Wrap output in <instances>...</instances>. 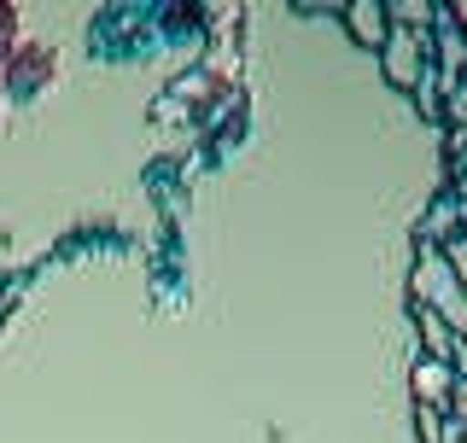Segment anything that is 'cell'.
I'll use <instances>...</instances> for the list:
<instances>
[{"instance_id":"obj_9","label":"cell","mask_w":467,"mask_h":443,"mask_svg":"<svg viewBox=\"0 0 467 443\" xmlns=\"http://www.w3.org/2000/svg\"><path fill=\"white\" fill-rule=\"evenodd\" d=\"M456 367H462V374H467V345H456Z\"/></svg>"},{"instance_id":"obj_7","label":"cell","mask_w":467,"mask_h":443,"mask_svg":"<svg viewBox=\"0 0 467 443\" xmlns=\"http://www.w3.org/2000/svg\"><path fill=\"white\" fill-rule=\"evenodd\" d=\"M12 47H18V12H12L6 0H0V58H6Z\"/></svg>"},{"instance_id":"obj_6","label":"cell","mask_w":467,"mask_h":443,"mask_svg":"<svg viewBox=\"0 0 467 443\" xmlns=\"http://www.w3.org/2000/svg\"><path fill=\"white\" fill-rule=\"evenodd\" d=\"M444 269H450V280H456V286L467 292V233H462V240H450V245H444Z\"/></svg>"},{"instance_id":"obj_4","label":"cell","mask_w":467,"mask_h":443,"mask_svg":"<svg viewBox=\"0 0 467 443\" xmlns=\"http://www.w3.org/2000/svg\"><path fill=\"white\" fill-rule=\"evenodd\" d=\"M420 333H427V350H432V362H450V356H456V333H450V327L432 315L427 304H420Z\"/></svg>"},{"instance_id":"obj_5","label":"cell","mask_w":467,"mask_h":443,"mask_svg":"<svg viewBox=\"0 0 467 443\" xmlns=\"http://www.w3.org/2000/svg\"><path fill=\"white\" fill-rule=\"evenodd\" d=\"M350 29H357V41L379 47L386 41V6H350Z\"/></svg>"},{"instance_id":"obj_8","label":"cell","mask_w":467,"mask_h":443,"mask_svg":"<svg viewBox=\"0 0 467 443\" xmlns=\"http://www.w3.org/2000/svg\"><path fill=\"white\" fill-rule=\"evenodd\" d=\"M450 408H456V415L467 420V386H456V391H450Z\"/></svg>"},{"instance_id":"obj_3","label":"cell","mask_w":467,"mask_h":443,"mask_svg":"<svg viewBox=\"0 0 467 443\" xmlns=\"http://www.w3.org/2000/svg\"><path fill=\"white\" fill-rule=\"evenodd\" d=\"M415 391H420V408H444L450 391H456L450 362H420V367H415Z\"/></svg>"},{"instance_id":"obj_10","label":"cell","mask_w":467,"mask_h":443,"mask_svg":"<svg viewBox=\"0 0 467 443\" xmlns=\"http://www.w3.org/2000/svg\"><path fill=\"white\" fill-rule=\"evenodd\" d=\"M444 443H467V432H444Z\"/></svg>"},{"instance_id":"obj_1","label":"cell","mask_w":467,"mask_h":443,"mask_svg":"<svg viewBox=\"0 0 467 443\" xmlns=\"http://www.w3.org/2000/svg\"><path fill=\"white\" fill-rule=\"evenodd\" d=\"M47 77H53V47H41V41H24V47L6 53V88H12V94H36Z\"/></svg>"},{"instance_id":"obj_2","label":"cell","mask_w":467,"mask_h":443,"mask_svg":"<svg viewBox=\"0 0 467 443\" xmlns=\"http://www.w3.org/2000/svg\"><path fill=\"white\" fill-rule=\"evenodd\" d=\"M420 47H427V29H420V24H415V29H403V36L391 41L386 77L398 82V88H415V82H420V65H415V53H420Z\"/></svg>"}]
</instances>
